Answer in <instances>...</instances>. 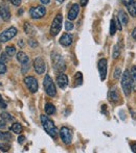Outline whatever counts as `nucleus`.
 <instances>
[{
    "mask_svg": "<svg viewBox=\"0 0 136 153\" xmlns=\"http://www.w3.org/2000/svg\"><path fill=\"white\" fill-rule=\"evenodd\" d=\"M40 119H41V123H42L43 128H44V130L47 132V134L50 135L53 139H57L59 131H58L57 126L55 125L53 120H50L45 115H41Z\"/></svg>",
    "mask_w": 136,
    "mask_h": 153,
    "instance_id": "obj_1",
    "label": "nucleus"
},
{
    "mask_svg": "<svg viewBox=\"0 0 136 153\" xmlns=\"http://www.w3.org/2000/svg\"><path fill=\"white\" fill-rule=\"evenodd\" d=\"M122 88L126 96L131 94L133 87H132V78H131V73L129 70H126L122 77Z\"/></svg>",
    "mask_w": 136,
    "mask_h": 153,
    "instance_id": "obj_2",
    "label": "nucleus"
},
{
    "mask_svg": "<svg viewBox=\"0 0 136 153\" xmlns=\"http://www.w3.org/2000/svg\"><path fill=\"white\" fill-rule=\"evenodd\" d=\"M51 62H53V66L55 68L56 71L62 73L66 70V64L64 62L63 57L57 52L51 53Z\"/></svg>",
    "mask_w": 136,
    "mask_h": 153,
    "instance_id": "obj_3",
    "label": "nucleus"
},
{
    "mask_svg": "<svg viewBox=\"0 0 136 153\" xmlns=\"http://www.w3.org/2000/svg\"><path fill=\"white\" fill-rule=\"evenodd\" d=\"M43 87H44V91L48 95L49 97H55L57 95V90H56V85L53 82V78L49 75H45L44 80H43Z\"/></svg>",
    "mask_w": 136,
    "mask_h": 153,
    "instance_id": "obj_4",
    "label": "nucleus"
},
{
    "mask_svg": "<svg viewBox=\"0 0 136 153\" xmlns=\"http://www.w3.org/2000/svg\"><path fill=\"white\" fill-rule=\"evenodd\" d=\"M62 20H63V17H62V14H58L57 16L55 17L53 19V23H51V26H50V34L53 36H56L58 33L60 32L62 28Z\"/></svg>",
    "mask_w": 136,
    "mask_h": 153,
    "instance_id": "obj_5",
    "label": "nucleus"
},
{
    "mask_svg": "<svg viewBox=\"0 0 136 153\" xmlns=\"http://www.w3.org/2000/svg\"><path fill=\"white\" fill-rule=\"evenodd\" d=\"M17 32H18L17 31V28H15L13 26L5 29L3 32L0 33V43H6L8 41H11L14 36H16Z\"/></svg>",
    "mask_w": 136,
    "mask_h": 153,
    "instance_id": "obj_6",
    "label": "nucleus"
},
{
    "mask_svg": "<svg viewBox=\"0 0 136 153\" xmlns=\"http://www.w3.org/2000/svg\"><path fill=\"white\" fill-rule=\"evenodd\" d=\"M45 14H46V8L43 5L33 6L29 10V15L33 19H41L45 16Z\"/></svg>",
    "mask_w": 136,
    "mask_h": 153,
    "instance_id": "obj_7",
    "label": "nucleus"
},
{
    "mask_svg": "<svg viewBox=\"0 0 136 153\" xmlns=\"http://www.w3.org/2000/svg\"><path fill=\"white\" fill-rule=\"evenodd\" d=\"M60 137H61L62 142L66 145H69L72 141V134H71V131L69 130L67 127H62L61 130H60Z\"/></svg>",
    "mask_w": 136,
    "mask_h": 153,
    "instance_id": "obj_8",
    "label": "nucleus"
},
{
    "mask_svg": "<svg viewBox=\"0 0 136 153\" xmlns=\"http://www.w3.org/2000/svg\"><path fill=\"white\" fill-rule=\"evenodd\" d=\"M24 83L31 93H36L38 91V81L33 76H26L24 78Z\"/></svg>",
    "mask_w": 136,
    "mask_h": 153,
    "instance_id": "obj_9",
    "label": "nucleus"
},
{
    "mask_svg": "<svg viewBox=\"0 0 136 153\" xmlns=\"http://www.w3.org/2000/svg\"><path fill=\"white\" fill-rule=\"evenodd\" d=\"M34 69L38 74H43L46 70V65L42 57H37L34 61Z\"/></svg>",
    "mask_w": 136,
    "mask_h": 153,
    "instance_id": "obj_10",
    "label": "nucleus"
},
{
    "mask_svg": "<svg viewBox=\"0 0 136 153\" xmlns=\"http://www.w3.org/2000/svg\"><path fill=\"white\" fill-rule=\"evenodd\" d=\"M98 72H100V77L101 80H105L106 76H107V59H102L98 61Z\"/></svg>",
    "mask_w": 136,
    "mask_h": 153,
    "instance_id": "obj_11",
    "label": "nucleus"
},
{
    "mask_svg": "<svg viewBox=\"0 0 136 153\" xmlns=\"http://www.w3.org/2000/svg\"><path fill=\"white\" fill-rule=\"evenodd\" d=\"M56 82H57L58 87L64 90L68 85V77H67V75L63 74V73H60V74L57 76Z\"/></svg>",
    "mask_w": 136,
    "mask_h": 153,
    "instance_id": "obj_12",
    "label": "nucleus"
},
{
    "mask_svg": "<svg viewBox=\"0 0 136 153\" xmlns=\"http://www.w3.org/2000/svg\"><path fill=\"white\" fill-rule=\"evenodd\" d=\"M79 12H80V5L77 3H74L72 4V6H71V8L69 10L68 12V20L70 21H73L74 19H77V15H79Z\"/></svg>",
    "mask_w": 136,
    "mask_h": 153,
    "instance_id": "obj_13",
    "label": "nucleus"
},
{
    "mask_svg": "<svg viewBox=\"0 0 136 153\" xmlns=\"http://www.w3.org/2000/svg\"><path fill=\"white\" fill-rule=\"evenodd\" d=\"M0 17H1V19L4 21H8L11 19L10 10H8V7L5 4H1V5H0Z\"/></svg>",
    "mask_w": 136,
    "mask_h": 153,
    "instance_id": "obj_14",
    "label": "nucleus"
},
{
    "mask_svg": "<svg viewBox=\"0 0 136 153\" xmlns=\"http://www.w3.org/2000/svg\"><path fill=\"white\" fill-rule=\"evenodd\" d=\"M72 41H73V38L71 34L69 33H63L61 36V39H60V44L62 45V46H70L71 44H72Z\"/></svg>",
    "mask_w": 136,
    "mask_h": 153,
    "instance_id": "obj_15",
    "label": "nucleus"
},
{
    "mask_svg": "<svg viewBox=\"0 0 136 153\" xmlns=\"http://www.w3.org/2000/svg\"><path fill=\"white\" fill-rule=\"evenodd\" d=\"M108 99H109L110 102L112 103H116L119 101V95H118V92L116 90V88H113L109 91V94H108Z\"/></svg>",
    "mask_w": 136,
    "mask_h": 153,
    "instance_id": "obj_16",
    "label": "nucleus"
},
{
    "mask_svg": "<svg viewBox=\"0 0 136 153\" xmlns=\"http://www.w3.org/2000/svg\"><path fill=\"white\" fill-rule=\"evenodd\" d=\"M17 61H18L20 64L22 65H25V64H29V57L25 54L24 52L20 51V52L17 53Z\"/></svg>",
    "mask_w": 136,
    "mask_h": 153,
    "instance_id": "obj_17",
    "label": "nucleus"
},
{
    "mask_svg": "<svg viewBox=\"0 0 136 153\" xmlns=\"http://www.w3.org/2000/svg\"><path fill=\"white\" fill-rule=\"evenodd\" d=\"M118 19L120 20V22L122 23L124 25H127L129 22V18H128V15L126 14V13L124 12L122 10H120L119 12H118Z\"/></svg>",
    "mask_w": 136,
    "mask_h": 153,
    "instance_id": "obj_18",
    "label": "nucleus"
},
{
    "mask_svg": "<svg viewBox=\"0 0 136 153\" xmlns=\"http://www.w3.org/2000/svg\"><path fill=\"white\" fill-rule=\"evenodd\" d=\"M23 130V127L22 125L20 124V123H14V124L11 126V131L14 133H17V134H20L21 132H22Z\"/></svg>",
    "mask_w": 136,
    "mask_h": 153,
    "instance_id": "obj_19",
    "label": "nucleus"
},
{
    "mask_svg": "<svg viewBox=\"0 0 136 153\" xmlns=\"http://www.w3.org/2000/svg\"><path fill=\"white\" fill-rule=\"evenodd\" d=\"M45 113H46L47 115H53V114L56 113L55 105L51 104V103H46V104H45Z\"/></svg>",
    "mask_w": 136,
    "mask_h": 153,
    "instance_id": "obj_20",
    "label": "nucleus"
},
{
    "mask_svg": "<svg viewBox=\"0 0 136 153\" xmlns=\"http://www.w3.org/2000/svg\"><path fill=\"white\" fill-rule=\"evenodd\" d=\"M11 140H12V135H11L10 132L0 130V141L8 142V141H11Z\"/></svg>",
    "mask_w": 136,
    "mask_h": 153,
    "instance_id": "obj_21",
    "label": "nucleus"
},
{
    "mask_svg": "<svg viewBox=\"0 0 136 153\" xmlns=\"http://www.w3.org/2000/svg\"><path fill=\"white\" fill-rule=\"evenodd\" d=\"M131 73V78H132V87L133 90L136 91V66H133L130 71Z\"/></svg>",
    "mask_w": 136,
    "mask_h": 153,
    "instance_id": "obj_22",
    "label": "nucleus"
},
{
    "mask_svg": "<svg viewBox=\"0 0 136 153\" xmlns=\"http://www.w3.org/2000/svg\"><path fill=\"white\" fill-rule=\"evenodd\" d=\"M24 31L26 34H29V36H34L35 33H36V31H35L34 27L32 26L29 23H24Z\"/></svg>",
    "mask_w": 136,
    "mask_h": 153,
    "instance_id": "obj_23",
    "label": "nucleus"
},
{
    "mask_svg": "<svg viewBox=\"0 0 136 153\" xmlns=\"http://www.w3.org/2000/svg\"><path fill=\"white\" fill-rule=\"evenodd\" d=\"M74 82H75V85H81L82 83H83V75H82L81 72L75 73V75H74Z\"/></svg>",
    "mask_w": 136,
    "mask_h": 153,
    "instance_id": "obj_24",
    "label": "nucleus"
},
{
    "mask_svg": "<svg viewBox=\"0 0 136 153\" xmlns=\"http://www.w3.org/2000/svg\"><path fill=\"white\" fill-rule=\"evenodd\" d=\"M5 52H6V54H8V56L12 57L13 55H15V53H16V48H15V46L11 45V46H8L5 48Z\"/></svg>",
    "mask_w": 136,
    "mask_h": 153,
    "instance_id": "obj_25",
    "label": "nucleus"
},
{
    "mask_svg": "<svg viewBox=\"0 0 136 153\" xmlns=\"http://www.w3.org/2000/svg\"><path fill=\"white\" fill-rule=\"evenodd\" d=\"M116 30H117V27H116L115 21H114V19H112L111 22H110V34H111V36H114Z\"/></svg>",
    "mask_w": 136,
    "mask_h": 153,
    "instance_id": "obj_26",
    "label": "nucleus"
},
{
    "mask_svg": "<svg viewBox=\"0 0 136 153\" xmlns=\"http://www.w3.org/2000/svg\"><path fill=\"white\" fill-rule=\"evenodd\" d=\"M0 118H2L3 120H5L6 122H12L14 121V117L10 115V114H6V113H2L0 114Z\"/></svg>",
    "mask_w": 136,
    "mask_h": 153,
    "instance_id": "obj_27",
    "label": "nucleus"
},
{
    "mask_svg": "<svg viewBox=\"0 0 136 153\" xmlns=\"http://www.w3.org/2000/svg\"><path fill=\"white\" fill-rule=\"evenodd\" d=\"M127 7H128L129 14H130L132 17H136V5H135V3L134 4H131V5L127 6Z\"/></svg>",
    "mask_w": 136,
    "mask_h": 153,
    "instance_id": "obj_28",
    "label": "nucleus"
},
{
    "mask_svg": "<svg viewBox=\"0 0 136 153\" xmlns=\"http://www.w3.org/2000/svg\"><path fill=\"white\" fill-rule=\"evenodd\" d=\"M120 54V50H119V47H118V45H115L113 48V53H112V56H113V59H117L118 56H119Z\"/></svg>",
    "mask_w": 136,
    "mask_h": 153,
    "instance_id": "obj_29",
    "label": "nucleus"
},
{
    "mask_svg": "<svg viewBox=\"0 0 136 153\" xmlns=\"http://www.w3.org/2000/svg\"><path fill=\"white\" fill-rule=\"evenodd\" d=\"M10 149H11L10 144H5V143L0 144V151H2V152H8Z\"/></svg>",
    "mask_w": 136,
    "mask_h": 153,
    "instance_id": "obj_30",
    "label": "nucleus"
},
{
    "mask_svg": "<svg viewBox=\"0 0 136 153\" xmlns=\"http://www.w3.org/2000/svg\"><path fill=\"white\" fill-rule=\"evenodd\" d=\"M8 55L6 54V52L5 53H1V56H0V62H8Z\"/></svg>",
    "mask_w": 136,
    "mask_h": 153,
    "instance_id": "obj_31",
    "label": "nucleus"
},
{
    "mask_svg": "<svg viewBox=\"0 0 136 153\" xmlns=\"http://www.w3.org/2000/svg\"><path fill=\"white\" fill-rule=\"evenodd\" d=\"M65 28L67 31H70L73 29V24L72 22H69V21H67V22H65Z\"/></svg>",
    "mask_w": 136,
    "mask_h": 153,
    "instance_id": "obj_32",
    "label": "nucleus"
},
{
    "mask_svg": "<svg viewBox=\"0 0 136 153\" xmlns=\"http://www.w3.org/2000/svg\"><path fill=\"white\" fill-rule=\"evenodd\" d=\"M6 72L5 62H0V74H4Z\"/></svg>",
    "mask_w": 136,
    "mask_h": 153,
    "instance_id": "obj_33",
    "label": "nucleus"
},
{
    "mask_svg": "<svg viewBox=\"0 0 136 153\" xmlns=\"http://www.w3.org/2000/svg\"><path fill=\"white\" fill-rule=\"evenodd\" d=\"M114 21H115V24H116V27H117V29H119V30H122V24H120V20L118 19V17H116V18H114Z\"/></svg>",
    "mask_w": 136,
    "mask_h": 153,
    "instance_id": "obj_34",
    "label": "nucleus"
},
{
    "mask_svg": "<svg viewBox=\"0 0 136 153\" xmlns=\"http://www.w3.org/2000/svg\"><path fill=\"white\" fill-rule=\"evenodd\" d=\"M120 73H122V71H120V68H116L115 72H114V78L115 79H118L120 77Z\"/></svg>",
    "mask_w": 136,
    "mask_h": 153,
    "instance_id": "obj_35",
    "label": "nucleus"
},
{
    "mask_svg": "<svg viewBox=\"0 0 136 153\" xmlns=\"http://www.w3.org/2000/svg\"><path fill=\"white\" fill-rule=\"evenodd\" d=\"M122 2L124 3L125 6H129L131 4H134V0H122Z\"/></svg>",
    "mask_w": 136,
    "mask_h": 153,
    "instance_id": "obj_36",
    "label": "nucleus"
},
{
    "mask_svg": "<svg viewBox=\"0 0 136 153\" xmlns=\"http://www.w3.org/2000/svg\"><path fill=\"white\" fill-rule=\"evenodd\" d=\"M0 107L1 108H6V103L3 101V99H2V97H1V95H0Z\"/></svg>",
    "mask_w": 136,
    "mask_h": 153,
    "instance_id": "obj_37",
    "label": "nucleus"
},
{
    "mask_svg": "<svg viewBox=\"0 0 136 153\" xmlns=\"http://www.w3.org/2000/svg\"><path fill=\"white\" fill-rule=\"evenodd\" d=\"M5 126H6V121L2 119V118H0V128H5Z\"/></svg>",
    "mask_w": 136,
    "mask_h": 153,
    "instance_id": "obj_38",
    "label": "nucleus"
},
{
    "mask_svg": "<svg viewBox=\"0 0 136 153\" xmlns=\"http://www.w3.org/2000/svg\"><path fill=\"white\" fill-rule=\"evenodd\" d=\"M17 141H18L19 144H23V143H24V141H25V137H24V135H19V137H18V140H17Z\"/></svg>",
    "mask_w": 136,
    "mask_h": 153,
    "instance_id": "obj_39",
    "label": "nucleus"
},
{
    "mask_svg": "<svg viewBox=\"0 0 136 153\" xmlns=\"http://www.w3.org/2000/svg\"><path fill=\"white\" fill-rule=\"evenodd\" d=\"M10 1H11V3L16 6H19L21 4V0H10Z\"/></svg>",
    "mask_w": 136,
    "mask_h": 153,
    "instance_id": "obj_40",
    "label": "nucleus"
},
{
    "mask_svg": "<svg viewBox=\"0 0 136 153\" xmlns=\"http://www.w3.org/2000/svg\"><path fill=\"white\" fill-rule=\"evenodd\" d=\"M29 45H31L32 47H36V46H38V43L35 42L34 40H31V41H29Z\"/></svg>",
    "mask_w": 136,
    "mask_h": 153,
    "instance_id": "obj_41",
    "label": "nucleus"
},
{
    "mask_svg": "<svg viewBox=\"0 0 136 153\" xmlns=\"http://www.w3.org/2000/svg\"><path fill=\"white\" fill-rule=\"evenodd\" d=\"M80 3L82 6H86V4L88 3V0H80Z\"/></svg>",
    "mask_w": 136,
    "mask_h": 153,
    "instance_id": "obj_42",
    "label": "nucleus"
},
{
    "mask_svg": "<svg viewBox=\"0 0 136 153\" xmlns=\"http://www.w3.org/2000/svg\"><path fill=\"white\" fill-rule=\"evenodd\" d=\"M131 149H132L133 152L136 153V143H132V144H131Z\"/></svg>",
    "mask_w": 136,
    "mask_h": 153,
    "instance_id": "obj_43",
    "label": "nucleus"
},
{
    "mask_svg": "<svg viewBox=\"0 0 136 153\" xmlns=\"http://www.w3.org/2000/svg\"><path fill=\"white\" fill-rule=\"evenodd\" d=\"M132 36H133V39L136 41V28L133 29V31H132Z\"/></svg>",
    "mask_w": 136,
    "mask_h": 153,
    "instance_id": "obj_44",
    "label": "nucleus"
},
{
    "mask_svg": "<svg viewBox=\"0 0 136 153\" xmlns=\"http://www.w3.org/2000/svg\"><path fill=\"white\" fill-rule=\"evenodd\" d=\"M40 1L42 4H48L49 2H50V0H40Z\"/></svg>",
    "mask_w": 136,
    "mask_h": 153,
    "instance_id": "obj_45",
    "label": "nucleus"
},
{
    "mask_svg": "<svg viewBox=\"0 0 136 153\" xmlns=\"http://www.w3.org/2000/svg\"><path fill=\"white\" fill-rule=\"evenodd\" d=\"M57 2H59V3H62V2H64V0H57Z\"/></svg>",
    "mask_w": 136,
    "mask_h": 153,
    "instance_id": "obj_46",
    "label": "nucleus"
},
{
    "mask_svg": "<svg viewBox=\"0 0 136 153\" xmlns=\"http://www.w3.org/2000/svg\"><path fill=\"white\" fill-rule=\"evenodd\" d=\"M135 5H136V3H135Z\"/></svg>",
    "mask_w": 136,
    "mask_h": 153,
    "instance_id": "obj_47",
    "label": "nucleus"
}]
</instances>
